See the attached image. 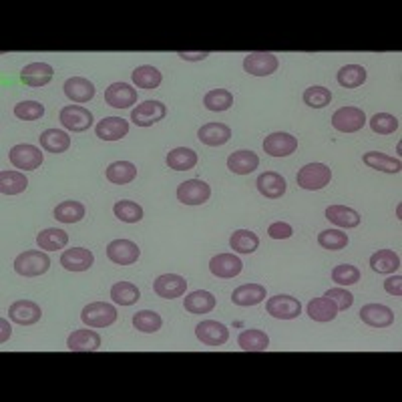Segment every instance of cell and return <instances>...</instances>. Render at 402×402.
<instances>
[{
  "instance_id": "obj_5",
  "label": "cell",
  "mask_w": 402,
  "mask_h": 402,
  "mask_svg": "<svg viewBox=\"0 0 402 402\" xmlns=\"http://www.w3.org/2000/svg\"><path fill=\"white\" fill-rule=\"evenodd\" d=\"M58 119H60L63 127L73 131V133H83V131L91 129L92 121H95L91 111L85 109V107H80V105H67V107H63L60 113H58Z\"/></svg>"
},
{
  "instance_id": "obj_30",
  "label": "cell",
  "mask_w": 402,
  "mask_h": 402,
  "mask_svg": "<svg viewBox=\"0 0 402 402\" xmlns=\"http://www.w3.org/2000/svg\"><path fill=\"white\" fill-rule=\"evenodd\" d=\"M362 161L370 169H376V171L401 173L402 169V161L398 157H391V155L380 153V151H368V153H364Z\"/></svg>"
},
{
  "instance_id": "obj_22",
  "label": "cell",
  "mask_w": 402,
  "mask_h": 402,
  "mask_svg": "<svg viewBox=\"0 0 402 402\" xmlns=\"http://www.w3.org/2000/svg\"><path fill=\"white\" fill-rule=\"evenodd\" d=\"M65 95L69 97L73 103H89L95 97V85L85 77H70L65 80Z\"/></svg>"
},
{
  "instance_id": "obj_48",
  "label": "cell",
  "mask_w": 402,
  "mask_h": 402,
  "mask_svg": "<svg viewBox=\"0 0 402 402\" xmlns=\"http://www.w3.org/2000/svg\"><path fill=\"white\" fill-rule=\"evenodd\" d=\"M332 282H336L338 286H354L360 282V270L356 265L340 264L332 270Z\"/></svg>"
},
{
  "instance_id": "obj_9",
  "label": "cell",
  "mask_w": 402,
  "mask_h": 402,
  "mask_svg": "<svg viewBox=\"0 0 402 402\" xmlns=\"http://www.w3.org/2000/svg\"><path fill=\"white\" fill-rule=\"evenodd\" d=\"M211 197V187L201 179H189L177 187V199L185 206H201Z\"/></svg>"
},
{
  "instance_id": "obj_53",
  "label": "cell",
  "mask_w": 402,
  "mask_h": 402,
  "mask_svg": "<svg viewBox=\"0 0 402 402\" xmlns=\"http://www.w3.org/2000/svg\"><path fill=\"white\" fill-rule=\"evenodd\" d=\"M268 233H270V238L272 240H287V238H292V226L286 223V221H276V223H272L270 228H268Z\"/></svg>"
},
{
  "instance_id": "obj_44",
  "label": "cell",
  "mask_w": 402,
  "mask_h": 402,
  "mask_svg": "<svg viewBox=\"0 0 402 402\" xmlns=\"http://www.w3.org/2000/svg\"><path fill=\"white\" fill-rule=\"evenodd\" d=\"M203 105H206V109L213 111V113H221V111H228L233 105V95L226 89H213V91L206 92Z\"/></svg>"
},
{
  "instance_id": "obj_28",
  "label": "cell",
  "mask_w": 402,
  "mask_h": 402,
  "mask_svg": "<svg viewBox=\"0 0 402 402\" xmlns=\"http://www.w3.org/2000/svg\"><path fill=\"white\" fill-rule=\"evenodd\" d=\"M41 147L48 153H65L70 147V137L67 131H60V129H46L41 133Z\"/></svg>"
},
{
  "instance_id": "obj_4",
  "label": "cell",
  "mask_w": 402,
  "mask_h": 402,
  "mask_svg": "<svg viewBox=\"0 0 402 402\" xmlns=\"http://www.w3.org/2000/svg\"><path fill=\"white\" fill-rule=\"evenodd\" d=\"M9 159L21 171H35V169H38L43 165L45 155H43L41 147L23 143V145H14L12 147L11 153H9Z\"/></svg>"
},
{
  "instance_id": "obj_56",
  "label": "cell",
  "mask_w": 402,
  "mask_h": 402,
  "mask_svg": "<svg viewBox=\"0 0 402 402\" xmlns=\"http://www.w3.org/2000/svg\"><path fill=\"white\" fill-rule=\"evenodd\" d=\"M0 326H2V336H0V344H4V342H6V340H9V338H11V326H9V322L6 320H0Z\"/></svg>"
},
{
  "instance_id": "obj_24",
  "label": "cell",
  "mask_w": 402,
  "mask_h": 402,
  "mask_svg": "<svg viewBox=\"0 0 402 402\" xmlns=\"http://www.w3.org/2000/svg\"><path fill=\"white\" fill-rule=\"evenodd\" d=\"M197 139L209 147H221L231 139V129L226 123H207V125L199 127Z\"/></svg>"
},
{
  "instance_id": "obj_26",
  "label": "cell",
  "mask_w": 402,
  "mask_h": 402,
  "mask_svg": "<svg viewBox=\"0 0 402 402\" xmlns=\"http://www.w3.org/2000/svg\"><path fill=\"white\" fill-rule=\"evenodd\" d=\"M265 300V286L262 284H243V286L236 287L233 294H231V302L236 306H243V308H250V306H258Z\"/></svg>"
},
{
  "instance_id": "obj_33",
  "label": "cell",
  "mask_w": 402,
  "mask_h": 402,
  "mask_svg": "<svg viewBox=\"0 0 402 402\" xmlns=\"http://www.w3.org/2000/svg\"><path fill=\"white\" fill-rule=\"evenodd\" d=\"M370 268L379 274H394L401 270V258L392 250H379L370 258Z\"/></svg>"
},
{
  "instance_id": "obj_3",
  "label": "cell",
  "mask_w": 402,
  "mask_h": 402,
  "mask_svg": "<svg viewBox=\"0 0 402 402\" xmlns=\"http://www.w3.org/2000/svg\"><path fill=\"white\" fill-rule=\"evenodd\" d=\"M80 320L89 328H107L117 322V308L107 302H92L83 308Z\"/></svg>"
},
{
  "instance_id": "obj_55",
  "label": "cell",
  "mask_w": 402,
  "mask_h": 402,
  "mask_svg": "<svg viewBox=\"0 0 402 402\" xmlns=\"http://www.w3.org/2000/svg\"><path fill=\"white\" fill-rule=\"evenodd\" d=\"M177 55L184 58V60H203V58L209 57V53H207V51H201V53H187V51H179Z\"/></svg>"
},
{
  "instance_id": "obj_39",
  "label": "cell",
  "mask_w": 402,
  "mask_h": 402,
  "mask_svg": "<svg viewBox=\"0 0 402 402\" xmlns=\"http://www.w3.org/2000/svg\"><path fill=\"white\" fill-rule=\"evenodd\" d=\"M366 69L362 65H346L338 70L336 79L344 89H358L366 83Z\"/></svg>"
},
{
  "instance_id": "obj_41",
  "label": "cell",
  "mask_w": 402,
  "mask_h": 402,
  "mask_svg": "<svg viewBox=\"0 0 402 402\" xmlns=\"http://www.w3.org/2000/svg\"><path fill=\"white\" fill-rule=\"evenodd\" d=\"M131 77H133V83L137 85L139 89H147V91L157 89L161 85V80H163L159 69H155V67H151V65H141V67H137V69L133 70Z\"/></svg>"
},
{
  "instance_id": "obj_7",
  "label": "cell",
  "mask_w": 402,
  "mask_h": 402,
  "mask_svg": "<svg viewBox=\"0 0 402 402\" xmlns=\"http://www.w3.org/2000/svg\"><path fill=\"white\" fill-rule=\"evenodd\" d=\"M277 57L274 53H250L243 58V70L250 73L253 77H268V75H274L277 70Z\"/></svg>"
},
{
  "instance_id": "obj_21",
  "label": "cell",
  "mask_w": 402,
  "mask_h": 402,
  "mask_svg": "<svg viewBox=\"0 0 402 402\" xmlns=\"http://www.w3.org/2000/svg\"><path fill=\"white\" fill-rule=\"evenodd\" d=\"M95 133L103 141H119L129 133V121H125L123 117H105L103 121L97 123Z\"/></svg>"
},
{
  "instance_id": "obj_45",
  "label": "cell",
  "mask_w": 402,
  "mask_h": 402,
  "mask_svg": "<svg viewBox=\"0 0 402 402\" xmlns=\"http://www.w3.org/2000/svg\"><path fill=\"white\" fill-rule=\"evenodd\" d=\"M113 213L117 219L125 221V223H139L143 219V207L135 203V201H129V199H121L117 201L113 207Z\"/></svg>"
},
{
  "instance_id": "obj_14",
  "label": "cell",
  "mask_w": 402,
  "mask_h": 402,
  "mask_svg": "<svg viewBox=\"0 0 402 402\" xmlns=\"http://www.w3.org/2000/svg\"><path fill=\"white\" fill-rule=\"evenodd\" d=\"M9 318L16 324H21V326H33L43 318V310L33 300H18V302L11 304Z\"/></svg>"
},
{
  "instance_id": "obj_51",
  "label": "cell",
  "mask_w": 402,
  "mask_h": 402,
  "mask_svg": "<svg viewBox=\"0 0 402 402\" xmlns=\"http://www.w3.org/2000/svg\"><path fill=\"white\" fill-rule=\"evenodd\" d=\"M14 115L21 121H36L45 115V105L36 103V101H23V103L14 105Z\"/></svg>"
},
{
  "instance_id": "obj_47",
  "label": "cell",
  "mask_w": 402,
  "mask_h": 402,
  "mask_svg": "<svg viewBox=\"0 0 402 402\" xmlns=\"http://www.w3.org/2000/svg\"><path fill=\"white\" fill-rule=\"evenodd\" d=\"M318 243L324 250L338 252V250H344L348 245V236L340 230H324L318 233Z\"/></svg>"
},
{
  "instance_id": "obj_46",
  "label": "cell",
  "mask_w": 402,
  "mask_h": 402,
  "mask_svg": "<svg viewBox=\"0 0 402 402\" xmlns=\"http://www.w3.org/2000/svg\"><path fill=\"white\" fill-rule=\"evenodd\" d=\"M133 326H135V330H139V332L153 334L157 332V330H161L163 320H161V316L157 312L141 310L133 316Z\"/></svg>"
},
{
  "instance_id": "obj_17",
  "label": "cell",
  "mask_w": 402,
  "mask_h": 402,
  "mask_svg": "<svg viewBox=\"0 0 402 402\" xmlns=\"http://www.w3.org/2000/svg\"><path fill=\"white\" fill-rule=\"evenodd\" d=\"M153 290L159 298L165 300H175L181 298L187 290V282L184 276H177V274H163L155 280Z\"/></svg>"
},
{
  "instance_id": "obj_29",
  "label": "cell",
  "mask_w": 402,
  "mask_h": 402,
  "mask_svg": "<svg viewBox=\"0 0 402 402\" xmlns=\"http://www.w3.org/2000/svg\"><path fill=\"white\" fill-rule=\"evenodd\" d=\"M184 308L189 314H209L216 308V298L211 292L206 290H196L191 294H187L184 300Z\"/></svg>"
},
{
  "instance_id": "obj_36",
  "label": "cell",
  "mask_w": 402,
  "mask_h": 402,
  "mask_svg": "<svg viewBox=\"0 0 402 402\" xmlns=\"http://www.w3.org/2000/svg\"><path fill=\"white\" fill-rule=\"evenodd\" d=\"M238 344H240L241 350H245V352H265L268 346H270V338H268V334L262 332V330L250 328V330H243V332L238 336Z\"/></svg>"
},
{
  "instance_id": "obj_13",
  "label": "cell",
  "mask_w": 402,
  "mask_h": 402,
  "mask_svg": "<svg viewBox=\"0 0 402 402\" xmlns=\"http://www.w3.org/2000/svg\"><path fill=\"white\" fill-rule=\"evenodd\" d=\"M105 101L115 109H129L131 105H137V89L129 83H113L105 91Z\"/></svg>"
},
{
  "instance_id": "obj_18",
  "label": "cell",
  "mask_w": 402,
  "mask_h": 402,
  "mask_svg": "<svg viewBox=\"0 0 402 402\" xmlns=\"http://www.w3.org/2000/svg\"><path fill=\"white\" fill-rule=\"evenodd\" d=\"M360 320L370 328H388L394 322V312L382 304H366L360 310Z\"/></svg>"
},
{
  "instance_id": "obj_52",
  "label": "cell",
  "mask_w": 402,
  "mask_h": 402,
  "mask_svg": "<svg viewBox=\"0 0 402 402\" xmlns=\"http://www.w3.org/2000/svg\"><path fill=\"white\" fill-rule=\"evenodd\" d=\"M326 298H330L336 304V308H338V312L342 310H348L352 304H354V296L348 292V290H344V287H332V290H328L326 294H324Z\"/></svg>"
},
{
  "instance_id": "obj_1",
  "label": "cell",
  "mask_w": 402,
  "mask_h": 402,
  "mask_svg": "<svg viewBox=\"0 0 402 402\" xmlns=\"http://www.w3.org/2000/svg\"><path fill=\"white\" fill-rule=\"evenodd\" d=\"M48 268H51V258L46 255L45 250H28L16 255L14 260V272L24 277L43 276L48 272Z\"/></svg>"
},
{
  "instance_id": "obj_2",
  "label": "cell",
  "mask_w": 402,
  "mask_h": 402,
  "mask_svg": "<svg viewBox=\"0 0 402 402\" xmlns=\"http://www.w3.org/2000/svg\"><path fill=\"white\" fill-rule=\"evenodd\" d=\"M332 179V169L324 163H308L304 165L296 175V181L306 191H318L324 189Z\"/></svg>"
},
{
  "instance_id": "obj_37",
  "label": "cell",
  "mask_w": 402,
  "mask_h": 402,
  "mask_svg": "<svg viewBox=\"0 0 402 402\" xmlns=\"http://www.w3.org/2000/svg\"><path fill=\"white\" fill-rule=\"evenodd\" d=\"M137 177V167L131 161H115L107 167V179L115 185L131 184Z\"/></svg>"
},
{
  "instance_id": "obj_34",
  "label": "cell",
  "mask_w": 402,
  "mask_h": 402,
  "mask_svg": "<svg viewBox=\"0 0 402 402\" xmlns=\"http://www.w3.org/2000/svg\"><path fill=\"white\" fill-rule=\"evenodd\" d=\"M306 310H308V316H310L314 322H332L336 320V316H338L336 304H334L330 298H326V296L312 300Z\"/></svg>"
},
{
  "instance_id": "obj_11",
  "label": "cell",
  "mask_w": 402,
  "mask_h": 402,
  "mask_svg": "<svg viewBox=\"0 0 402 402\" xmlns=\"http://www.w3.org/2000/svg\"><path fill=\"white\" fill-rule=\"evenodd\" d=\"M141 255V250L135 241L131 240H113L107 245V258L117 265L135 264Z\"/></svg>"
},
{
  "instance_id": "obj_23",
  "label": "cell",
  "mask_w": 402,
  "mask_h": 402,
  "mask_svg": "<svg viewBox=\"0 0 402 402\" xmlns=\"http://www.w3.org/2000/svg\"><path fill=\"white\" fill-rule=\"evenodd\" d=\"M53 75H55V69L51 65H46V63H31V65H26L21 70V80H23L24 85H28V87L38 89V87L48 85L53 80Z\"/></svg>"
},
{
  "instance_id": "obj_15",
  "label": "cell",
  "mask_w": 402,
  "mask_h": 402,
  "mask_svg": "<svg viewBox=\"0 0 402 402\" xmlns=\"http://www.w3.org/2000/svg\"><path fill=\"white\" fill-rule=\"evenodd\" d=\"M241 270H243V264H241L240 258L233 255V253H218L209 262V272L216 277H223V280L240 276Z\"/></svg>"
},
{
  "instance_id": "obj_50",
  "label": "cell",
  "mask_w": 402,
  "mask_h": 402,
  "mask_svg": "<svg viewBox=\"0 0 402 402\" xmlns=\"http://www.w3.org/2000/svg\"><path fill=\"white\" fill-rule=\"evenodd\" d=\"M304 103L312 107V109H322L326 105L332 103V91L326 89V87H310L304 91Z\"/></svg>"
},
{
  "instance_id": "obj_32",
  "label": "cell",
  "mask_w": 402,
  "mask_h": 402,
  "mask_svg": "<svg viewBox=\"0 0 402 402\" xmlns=\"http://www.w3.org/2000/svg\"><path fill=\"white\" fill-rule=\"evenodd\" d=\"M36 243L45 252H57V250L67 248L69 233L65 230H58V228H48V230H43L36 236Z\"/></svg>"
},
{
  "instance_id": "obj_35",
  "label": "cell",
  "mask_w": 402,
  "mask_h": 402,
  "mask_svg": "<svg viewBox=\"0 0 402 402\" xmlns=\"http://www.w3.org/2000/svg\"><path fill=\"white\" fill-rule=\"evenodd\" d=\"M167 165L173 171H189L197 165V153L189 147H177L167 153Z\"/></svg>"
},
{
  "instance_id": "obj_10",
  "label": "cell",
  "mask_w": 402,
  "mask_h": 402,
  "mask_svg": "<svg viewBox=\"0 0 402 402\" xmlns=\"http://www.w3.org/2000/svg\"><path fill=\"white\" fill-rule=\"evenodd\" d=\"M196 336L201 344L223 346L230 340V330L216 320H203L196 326Z\"/></svg>"
},
{
  "instance_id": "obj_6",
  "label": "cell",
  "mask_w": 402,
  "mask_h": 402,
  "mask_svg": "<svg viewBox=\"0 0 402 402\" xmlns=\"http://www.w3.org/2000/svg\"><path fill=\"white\" fill-rule=\"evenodd\" d=\"M366 125V113L358 107H342L332 115V127L340 133H356Z\"/></svg>"
},
{
  "instance_id": "obj_49",
  "label": "cell",
  "mask_w": 402,
  "mask_h": 402,
  "mask_svg": "<svg viewBox=\"0 0 402 402\" xmlns=\"http://www.w3.org/2000/svg\"><path fill=\"white\" fill-rule=\"evenodd\" d=\"M368 123H370V129L379 135H391L401 127V121L391 113H376Z\"/></svg>"
},
{
  "instance_id": "obj_8",
  "label": "cell",
  "mask_w": 402,
  "mask_h": 402,
  "mask_svg": "<svg viewBox=\"0 0 402 402\" xmlns=\"http://www.w3.org/2000/svg\"><path fill=\"white\" fill-rule=\"evenodd\" d=\"M265 310L277 320H294L302 314V304H300V300L292 298V296L280 294V296H274L265 302Z\"/></svg>"
},
{
  "instance_id": "obj_43",
  "label": "cell",
  "mask_w": 402,
  "mask_h": 402,
  "mask_svg": "<svg viewBox=\"0 0 402 402\" xmlns=\"http://www.w3.org/2000/svg\"><path fill=\"white\" fill-rule=\"evenodd\" d=\"M111 298L119 306H133L141 298V292L131 282H117L115 286L111 287Z\"/></svg>"
},
{
  "instance_id": "obj_20",
  "label": "cell",
  "mask_w": 402,
  "mask_h": 402,
  "mask_svg": "<svg viewBox=\"0 0 402 402\" xmlns=\"http://www.w3.org/2000/svg\"><path fill=\"white\" fill-rule=\"evenodd\" d=\"M67 348L70 352H95L101 348V336L89 326L83 330H75L67 340Z\"/></svg>"
},
{
  "instance_id": "obj_19",
  "label": "cell",
  "mask_w": 402,
  "mask_h": 402,
  "mask_svg": "<svg viewBox=\"0 0 402 402\" xmlns=\"http://www.w3.org/2000/svg\"><path fill=\"white\" fill-rule=\"evenodd\" d=\"M95 264V255L85 248H70L60 255V265L69 272H87Z\"/></svg>"
},
{
  "instance_id": "obj_16",
  "label": "cell",
  "mask_w": 402,
  "mask_h": 402,
  "mask_svg": "<svg viewBox=\"0 0 402 402\" xmlns=\"http://www.w3.org/2000/svg\"><path fill=\"white\" fill-rule=\"evenodd\" d=\"M298 149V139L290 133H272L264 139V151L272 157H287Z\"/></svg>"
},
{
  "instance_id": "obj_40",
  "label": "cell",
  "mask_w": 402,
  "mask_h": 402,
  "mask_svg": "<svg viewBox=\"0 0 402 402\" xmlns=\"http://www.w3.org/2000/svg\"><path fill=\"white\" fill-rule=\"evenodd\" d=\"M230 245L238 253H253L260 248V238L250 230H238L231 233Z\"/></svg>"
},
{
  "instance_id": "obj_54",
  "label": "cell",
  "mask_w": 402,
  "mask_h": 402,
  "mask_svg": "<svg viewBox=\"0 0 402 402\" xmlns=\"http://www.w3.org/2000/svg\"><path fill=\"white\" fill-rule=\"evenodd\" d=\"M384 290L394 296V298H401L402 296V277L401 276H392L388 280H384Z\"/></svg>"
},
{
  "instance_id": "obj_38",
  "label": "cell",
  "mask_w": 402,
  "mask_h": 402,
  "mask_svg": "<svg viewBox=\"0 0 402 402\" xmlns=\"http://www.w3.org/2000/svg\"><path fill=\"white\" fill-rule=\"evenodd\" d=\"M28 187V179L23 171H2L0 173V191L4 196H18Z\"/></svg>"
},
{
  "instance_id": "obj_27",
  "label": "cell",
  "mask_w": 402,
  "mask_h": 402,
  "mask_svg": "<svg viewBox=\"0 0 402 402\" xmlns=\"http://www.w3.org/2000/svg\"><path fill=\"white\" fill-rule=\"evenodd\" d=\"M260 165V157L253 151H236L228 157V169L236 175H250L258 169Z\"/></svg>"
},
{
  "instance_id": "obj_25",
  "label": "cell",
  "mask_w": 402,
  "mask_h": 402,
  "mask_svg": "<svg viewBox=\"0 0 402 402\" xmlns=\"http://www.w3.org/2000/svg\"><path fill=\"white\" fill-rule=\"evenodd\" d=\"M255 185H258V191L264 197H268V199H280V197L286 194L287 189L286 179L276 171L262 173V175L258 177Z\"/></svg>"
},
{
  "instance_id": "obj_31",
  "label": "cell",
  "mask_w": 402,
  "mask_h": 402,
  "mask_svg": "<svg viewBox=\"0 0 402 402\" xmlns=\"http://www.w3.org/2000/svg\"><path fill=\"white\" fill-rule=\"evenodd\" d=\"M326 219L332 221L334 226L344 228V230H352L360 226V216L358 211H354L352 207L346 206H330L326 209Z\"/></svg>"
},
{
  "instance_id": "obj_12",
  "label": "cell",
  "mask_w": 402,
  "mask_h": 402,
  "mask_svg": "<svg viewBox=\"0 0 402 402\" xmlns=\"http://www.w3.org/2000/svg\"><path fill=\"white\" fill-rule=\"evenodd\" d=\"M167 109L161 101H143L131 111V121L137 127H151L165 119Z\"/></svg>"
},
{
  "instance_id": "obj_42",
  "label": "cell",
  "mask_w": 402,
  "mask_h": 402,
  "mask_svg": "<svg viewBox=\"0 0 402 402\" xmlns=\"http://www.w3.org/2000/svg\"><path fill=\"white\" fill-rule=\"evenodd\" d=\"M85 218V206L80 201H63L55 207V219L60 223H79L80 219Z\"/></svg>"
}]
</instances>
